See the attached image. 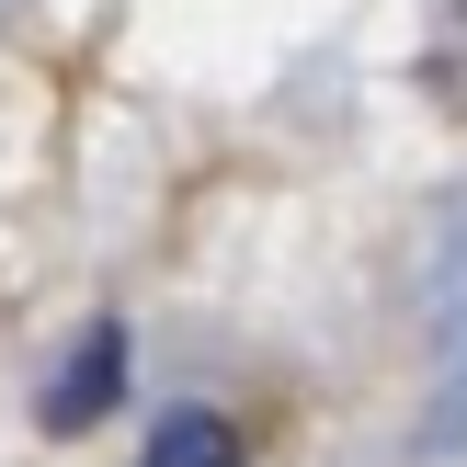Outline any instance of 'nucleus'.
<instances>
[{"instance_id": "f03ea898", "label": "nucleus", "mask_w": 467, "mask_h": 467, "mask_svg": "<svg viewBox=\"0 0 467 467\" xmlns=\"http://www.w3.org/2000/svg\"><path fill=\"white\" fill-rule=\"evenodd\" d=\"M137 467H240V422L228 410H160V433L137 445Z\"/></svg>"}, {"instance_id": "f257e3e1", "label": "nucleus", "mask_w": 467, "mask_h": 467, "mask_svg": "<svg viewBox=\"0 0 467 467\" xmlns=\"http://www.w3.org/2000/svg\"><path fill=\"white\" fill-rule=\"evenodd\" d=\"M114 388H126V331H114V319H91V331L68 342V365L46 377L35 422H46V433H91V422L114 410Z\"/></svg>"}]
</instances>
